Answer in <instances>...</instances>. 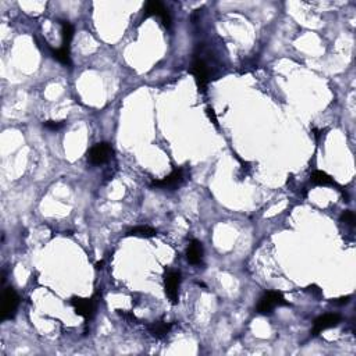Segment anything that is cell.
<instances>
[{
	"label": "cell",
	"mask_w": 356,
	"mask_h": 356,
	"mask_svg": "<svg viewBox=\"0 0 356 356\" xmlns=\"http://www.w3.org/2000/svg\"><path fill=\"white\" fill-rule=\"evenodd\" d=\"M64 126H66V124H64L63 121H62V122H58V121H46V122H44V128H48V130H50V131H58V130H62Z\"/></svg>",
	"instance_id": "e0dca14e"
},
{
	"label": "cell",
	"mask_w": 356,
	"mask_h": 356,
	"mask_svg": "<svg viewBox=\"0 0 356 356\" xmlns=\"http://www.w3.org/2000/svg\"><path fill=\"white\" fill-rule=\"evenodd\" d=\"M350 302V296H345V298H340V299H332L331 304H334L336 306H342V305H348Z\"/></svg>",
	"instance_id": "d6986e66"
},
{
	"label": "cell",
	"mask_w": 356,
	"mask_h": 356,
	"mask_svg": "<svg viewBox=\"0 0 356 356\" xmlns=\"http://www.w3.org/2000/svg\"><path fill=\"white\" fill-rule=\"evenodd\" d=\"M71 305L74 306L76 314L84 318L86 322L94 318L96 310V300L95 299H84V298H72Z\"/></svg>",
	"instance_id": "8992f818"
},
{
	"label": "cell",
	"mask_w": 356,
	"mask_h": 356,
	"mask_svg": "<svg viewBox=\"0 0 356 356\" xmlns=\"http://www.w3.org/2000/svg\"><path fill=\"white\" fill-rule=\"evenodd\" d=\"M182 182H184V172L182 170H176V172H172L170 176H167L163 180L153 181L152 186L153 188H163V190H166V188L174 190V188L180 186Z\"/></svg>",
	"instance_id": "9c48e42d"
},
{
	"label": "cell",
	"mask_w": 356,
	"mask_h": 356,
	"mask_svg": "<svg viewBox=\"0 0 356 356\" xmlns=\"http://www.w3.org/2000/svg\"><path fill=\"white\" fill-rule=\"evenodd\" d=\"M62 35H63V48L70 49V44L74 38V26L68 21H62Z\"/></svg>",
	"instance_id": "4fadbf2b"
},
{
	"label": "cell",
	"mask_w": 356,
	"mask_h": 356,
	"mask_svg": "<svg viewBox=\"0 0 356 356\" xmlns=\"http://www.w3.org/2000/svg\"><path fill=\"white\" fill-rule=\"evenodd\" d=\"M158 236V231L152 227H145V226H140V227H135V228L130 230L127 232V236H140V238H153V236Z\"/></svg>",
	"instance_id": "7c38bea8"
},
{
	"label": "cell",
	"mask_w": 356,
	"mask_h": 356,
	"mask_svg": "<svg viewBox=\"0 0 356 356\" xmlns=\"http://www.w3.org/2000/svg\"><path fill=\"white\" fill-rule=\"evenodd\" d=\"M149 17H160L166 28H172V16L168 13V10L163 6V3H160L158 0H152L146 3L144 18H149Z\"/></svg>",
	"instance_id": "3957f363"
},
{
	"label": "cell",
	"mask_w": 356,
	"mask_h": 356,
	"mask_svg": "<svg viewBox=\"0 0 356 356\" xmlns=\"http://www.w3.org/2000/svg\"><path fill=\"white\" fill-rule=\"evenodd\" d=\"M341 222L354 227L355 226V213L350 212V210H345L342 213V216H341Z\"/></svg>",
	"instance_id": "2e32d148"
},
{
	"label": "cell",
	"mask_w": 356,
	"mask_h": 356,
	"mask_svg": "<svg viewBox=\"0 0 356 356\" xmlns=\"http://www.w3.org/2000/svg\"><path fill=\"white\" fill-rule=\"evenodd\" d=\"M20 306L18 294L13 288H6L2 298V322L12 320L17 313Z\"/></svg>",
	"instance_id": "7a4b0ae2"
},
{
	"label": "cell",
	"mask_w": 356,
	"mask_h": 356,
	"mask_svg": "<svg viewBox=\"0 0 356 356\" xmlns=\"http://www.w3.org/2000/svg\"><path fill=\"white\" fill-rule=\"evenodd\" d=\"M52 53H53V58H56L58 63L64 64V66H71L70 49H67V48H60V49L53 50Z\"/></svg>",
	"instance_id": "9a60e30c"
},
{
	"label": "cell",
	"mask_w": 356,
	"mask_h": 356,
	"mask_svg": "<svg viewBox=\"0 0 356 356\" xmlns=\"http://www.w3.org/2000/svg\"><path fill=\"white\" fill-rule=\"evenodd\" d=\"M206 113H208V117H209V120L216 126V127H218V121H217V117H216V113H214V110L212 108H206Z\"/></svg>",
	"instance_id": "ac0fdd59"
},
{
	"label": "cell",
	"mask_w": 356,
	"mask_h": 356,
	"mask_svg": "<svg viewBox=\"0 0 356 356\" xmlns=\"http://www.w3.org/2000/svg\"><path fill=\"white\" fill-rule=\"evenodd\" d=\"M192 76H195V81H196V85L199 90L202 92H206V88H208V84H209V71H208V67L202 58H195V62L192 64Z\"/></svg>",
	"instance_id": "5b68a950"
},
{
	"label": "cell",
	"mask_w": 356,
	"mask_h": 356,
	"mask_svg": "<svg viewBox=\"0 0 356 356\" xmlns=\"http://www.w3.org/2000/svg\"><path fill=\"white\" fill-rule=\"evenodd\" d=\"M180 284H181V274L178 273V272H170V273L166 276V294H167L168 299L172 300V305H177L178 304V298H180V295H178Z\"/></svg>",
	"instance_id": "52a82bcc"
},
{
	"label": "cell",
	"mask_w": 356,
	"mask_h": 356,
	"mask_svg": "<svg viewBox=\"0 0 356 356\" xmlns=\"http://www.w3.org/2000/svg\"><path fill=\"white\" fill-rule=\"evenodd\" d=\"M280 306H288V302H286L284 295L278 291H268L260 298L256 312L260 314H270V313H273L276 308H280Z\"/></svg>",
	"instance_id": "6da1fadb"
},
{
	"label": "cell",
	"mask_w": 356,
	"mask_h": 356,
	"mask_svg": "<svg viewBox=\"0 0 356 356\" xmlns=\"http://www.w3.org/2000/svg\"><path fill=\"white\" fill-rule=\"evenodd\" d=\"M186 259L194 266H199L202 263V259H204V245H202V242L196 241V240H194L191 242V245L186 249Z\"/></svg>",
	"instance_id": "30bf717a"
},
{
	"label": "cell",
	"mask_w": 356,
	"mask_h": 356,
	"mask_svg": "<svg viewBox=\"0 0 356 356\" xmlns=\"http://www.w3.org/2000/svg\"><path fill=\"white\" fill-rule=\"evenodd\" d=\"M341 322V316L337 313H328L324 316H320L318 318L314 320V324H313V336H318L322 334L323 331L332 328V327H337Z\"/></svg>",
	"instance_id": "ba28073f"
},
{
	"label": "cell",
	"mask_w": 356,
	"mask_h": 356,
	"mask_svg": "<svg viewBox=\"0 0 356 356\" xmlns=\"http://www.w3.org/2000/svg\"><path fill=\"white\" fill-rule=\"evenodd\" d=\"M170 328H172V326L167 324L164 322H156V323H153L152 326H149L150 334H152L154 338H159V340L164 338L170 332Z\"/></svg>",
	"instance_id": "8fae6325"
},
{
	"label": "cell",
	"mask_w": 356,
	"mask_h": 356,
	"mask_svg": "<svg viewBox=\"0 0 356 356\" xmlns=\"http://www.w3.org/2000/svg\"><path fill=\"white\" fill-rule=\"evenodd\" d=\"M103 266V262H99V263H96V268H102Z\"/></svg>",
	"instance_id": "ffe728a7"
},
{
	"label": "cell",
	"mask_w": 356,
	"mask_h": 356,
	"mask_svg": "<svg viewBox=\"0 0 356 356\" xmlns=\"http://www.w3.org/2000/svg\"><path fill=\"white\" fill-rule=\"evenodd\" d=\"M113 156V148L108 142L98 144L88 153V160L94 166H100L108 163Z\"/></svg>",
	"instance_id": "277c9868"
},
{
	"label": "cell",
	"mask_w": 356,
	"mask_h": 356,
	"mask_svg": "<svg viewBox=\"0 0 356 356\" xmlns=\"http://www.w3.org/2000/svg\"><path fill=\"white\" fill-rule=\"evenodd\" d=\"M312 182L316 185H322V186H330V185H336L334 180L326 174L324 172H314L312 174Z\"/></svg>",
	"instance_id": "5bb4252c"
}]
</instances>
